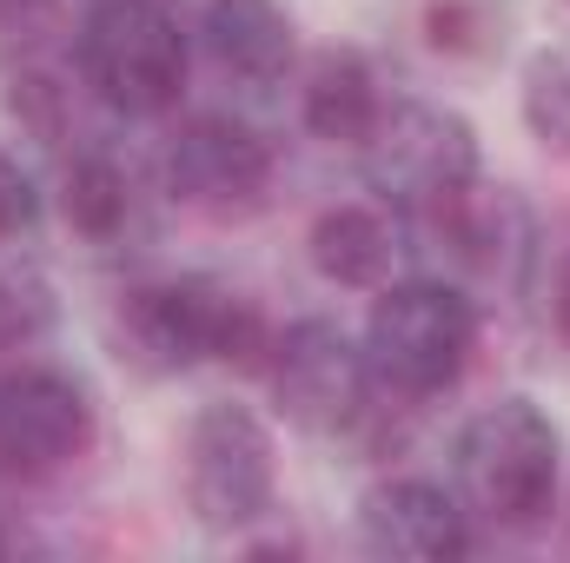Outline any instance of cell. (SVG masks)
<instances>
[{
	"instance_id": "obj_1",
	"label": "cell",
	"mask_w": 570,
	"mask_h": 563,
	"mask_svg": "<svg viewBox=\"0 0 570 563\" xmlns=\"http://www.w3.org/2000/svg\"><path fill=\"white\" fill-rule=\"evenodd\" d=\"M120 345L146 372H193V365H266L273 332L253 298L219 279H166L140 285L120 305Z\"/></svg>"
},
{
	"instance_id": "obj_2",
	"label": "cell",
	"mask_w": 570,
	"mask_h": 563,
	"mask_svg": "<svg viewBox=\"0 0 570 563\" xmlns=\"http://www.w3.org/2000/svg\"><path fill=\"white\" fill-rule=\"evenodd\" d=\"M558 424L531 398H498L458 431V484L464 504L498 531H538L558 504Z\"/></svg>"
},
{
	"instance_id": "obj_3",
	"label": "cell",
	"mask_w": 570,
	"mask_h": 563,
	"mask_svg": "<svg viewBox=\"0 0 570 563\" xmlns=\"http://www.w3.org/2000/svg\"><path fill=\"white\" fill-rule=\"evenodd\" d=\"M478 352V305L444 279L385 285L365 318V365L372 385L392 398H438L464 378Z\"/></svg>"
},
{
	"instance_id": "obj_4",
	"label": "cell",
	"mask_w": 570,
	"mask_h": 563,
	"mask_svg": "<svg viewBox=\"0 0 570 563\" xmlns=\"http://www.w3.org/2000/svg\"><path fill=\"white\" fill-rule=\"evenodd\" d=\"M80 80L127 120H159L186 93V33L166 0H94L80 20Z\"/></svg>"
},
{
	"instance_id": "obj_5",
	"label": "cell",
	"mask_w": 570,
	"mask_h": 563,
	"mask_svg": "<svg viewBox=\"0 0 570 563\" xmlns=\"http://www.w3.org/2000/svg\"><path fill=\"white\" fill-rule=\"evenodd\" d=\"M365 179L399 213H425L444 226L478 192V134L451 107L392 100L379 113V127L365 134Z\"/></svg>"
},
{
	"instance_id": "obj_6",
	"label": "cell",
	"mask_w": 570,
	"mask_h": 563,
	"mask_svg": "<svg viewBox=\"0 0 570 563\" xmlns=\"http://www.w3.org/2000/svg\"><path fill=\"white\" fill-rule=\"evenodd\" d=\"M279 497V464H273V431L246 405H206L186 431V504L206 531H253L273 517Z\"/></svg>"
},
{
	"instance_id": "obj_7",
	"label": "cell",
	"mask_w": 570,
	"mask_h": 563,
	"mask_svg": "<svg viewBox=\"0 0 570 563\" xmlns=\"http://www.w3.org/2000/svg\"><path fill=\"white\" fill-rule=\"evenodd\" d=\"M266 378H273V398L298 431H352V424L372 412V365H365V345H352L345 325L332 318H298L285 325L266 352Z\"/></svg>"
},
{
	"instance_id": "obj_8",
	"label": "cell",
	"mask_w": 570,
	"mask_h": 563,
	"mask_svg": "<svg viewBox=\"0 0 570 563\" xmlns=\"http://www.w3.org/2000/svg\"><path fill=\"white\" fill-rule=\"evenodd\" d=\"M166 186L199 213H253L273 186V146L233 113H199L166 146Z\"/></svg>"
},
{
	"instance_id": "obj_9",
	"label": "cell",
	"mask_w": 570,
	"mask_h": 563,
	"mask_svg": "<svg viewBox=\"0 0 570 563\" xmlns=\"http://www.w3.org/2000/svg\"><path fill=\"white\" fill-rule=\"evenodd\" d=\"M94 444V405L67 372L27 365L0 378V464L20 477H47Z\"/></svg>"
},
{
	"instance_id": "obj_10",
	"label": "cell",
	"mask_w": 570,
	"mask_h": 563,
	"mask_svg": "<svg viewBox=\"0 0 570 563\" xmlns=\"http://www.w3.org/2000/svg\"><path fill=\"white\" fill-rule=\"evenodd\" d=\"M358 531L365 551L379 557H412V563H444L471 551V511L438 491L425 477H392L358 504Z\"/></svg>"
},
{
	"instance_id": "obj_11",
	"label": "cell",
	"mask_w": 570,
	"mask_h": 563,
	"mask_svg": "<svg viewBox=\"0 0 570 563\" xmlns=\"http://www.w3.org/2000/svg\"><path fill=\"white\" fill-rule=\"evenodd\" d=\"M206 47L233 80L273 87L292 67V20L279 0H206Z\"/></svg>"
},
{
	"instance_id": "obj_12",
	"label": "cell",
	"mask_w": 570,
	"mask_h": 563,
	"mask_svg": "<svg viewBox=\"0 0 570 563\" xmlns=\"http://www.w3.org/2000/svg\"><path fill=\"white\" fill-rule=\"evenodd\" d=\"M385 113V93H379V73L365 53L338 47V53H318L312 60V80H305V127L332 146H365V134L379 127Z\"/></svg>"
},
{
	"instance_id": "obj_13",
	"label": "cell",
	"mask_w": 570,
	"mask_h": 563,
	"mask_svg": "<svg viewBox=\"0 0 570 563\" xmlns=\"http://www.w3.org/2000/svg\"><path fill=\"white\" fill-rule=\"evenodd\" d=\"M305 253H312L318 279L352 285V292H372V285H385L399 246H392V226H385L372 206H332V213L312 219Z\"/></svg>"
},
{
	"instance_id": "obj_14",
	"label": "cell",
	"mask_w": 570,
	"mask_h": 563,
	"mask_svg": "<svg viewBox=\"0 0 570 563\" xmlns=\"http://www.w3.org/2000/svg\"><path fill=\"white\" fill-rule=\"evenodd\" d=\"M60 206H67V226L87 233V239H114L134 213V186L127 172L107 159V152H87L67 166V186H60Z\"/></svg>"
},
{
	"instance_id": "obj_15",
	"label": "cell",
	"mask_w": 570,
	"mask_h": 563,
	"mask_svg": "<svg viewBox=\"0 0 570 563\" xmlns=\"http://www.w3.org/2000/svg\"><path fill=\"white\" fill-rule=\"evenodd\" d=\"M524 127L531 140L570 152V47H544L524 67Z\"/></svg>"
},
{
	"instance_id": "obj_16",
	"label": "cell",
	"mask_w": 570,
	"mask_h": 563,
	"mask_svg": "<svg viewBox=\"0 0 570 563\" xmlns=\"http://www.w3.org/2000/svg\"><path fill=\"white\" fill-rule=\"evenodd\" d=\"M53 325V285L33 266H0V352L33 345Z\"/></svg>"
},
{
	"instance_id": "obj_17",
	"label": "cell",
	"mask_w": 570,
	"mask_h": 563,
	"mask_svg": "<svg viewBox=\"0 0 570 563\" xmlns=\"http://www.w3.org/2000/svg\"><path fill=\"white\" fill-rule=\"evenodd\" d=\"M33 219H40V192L27 179V166L13 152H0V246L20 239V233H33Z\"/></svg>"
},
{
	"instance_id": "obj_18",
	"label": "cell",
	"mask_w": 570,
	"mask_h": 563,
	"mask_svg": "<svg viewBox=\"0 0 570 563\" xmlns=\"http://www.w3.org/2000/svg\"><path fill=\"white\" fill-rule=\"evenodd\" d=\"M425 27H431V47H451V53L471 47V7L464 0H438L425 13Z\"/></svg>"
},
{
	"instance_id": "obj_19",
	"label": "cell",
	"mask_w": 570,
	"mask_h": 563,
	"mask_svg": "<svg viewBox=\"0 0 570 563\" xmlns=\"http://www.w3.org/2000/svg\"><path fill=\"white\" fill-rule=\"evenodd\" d=\"M558 325H564V338H570V259H564V273H558Z\"/></svg>"
},
{
	"instance_id": "obj_20",
	"label": "cell",
	"mask_w": 570,
	"mask_h": 563,
	"mask_svg": "<svg viewBox=\"0 0 570 563\" xmlns=\"http://www.w3.org/2000/svg\"><path fill=\"white\" fill-rule=\"evenodd\" d=\"M0 551H7V537H0Z\"/></svg>"
}]
</instances>
